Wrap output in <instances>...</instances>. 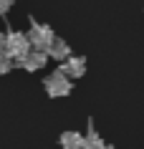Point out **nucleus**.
Segmentation results:
<instances>
[{"instance_id": "obj_1", "label": "nucleus", "mask_w": 144, "mask_h": 149, "mask_svg": "<svg viewBox=\"0 0 144 149\" xmlns=\"http://www.w3.org/2000/svg\"><path fill=\"white\" fill-rule=\"evenodd\" d=\"M5 51H8V56L15 63H20L25 56L33 51V43H31V38H28V33H23V31H8V33H5Z\"/></svg>"}, {"instance_id": "obj_2", "label": "nucleus", "mask_w": 144, "mask_h": 149, "mask_svg": "<svg viewBox=\"0 0 144 149\" xmlns=\"http://www.w3.org/2000/svg\"><path fill=\"white\" fill-rule=\"evenodd\" d=\"M43 88H46V94L51 99H63V96H68L73 91V81L61 68H56L53 73H48L46 79H43Z\"/></svg>"}, {"instance_id": "obj_3", "label": "nucleus", "mask_w": 144, "mask_h": 149, "mask_svg": "<svg viewBox=\"0 0 144 149\" xmlns=\"http://www.w3.org/2000/svg\"><path fill=\"white\" fill-rule=\"evenodd\" d=\"M28 38H31L33 48H40V51H48V46L53 43V38H56V33H53V28L46 23H40V20H35V18L31 15V28H28Z\"/></svg>"}, {"instance_id": "obj_4", "label": "nucleus", "mask_w": 144, "mask_h": 149, "mask_svg": "<svg viewBox=\"0 0 144 149\" xmlns=\"http://www.w3.org/2000/svg\"><path fill=\"white\" fill-rule=\"evenodd\" d=\"M48 58H51V56H48L46 51H40V48H33L31 53L25 56V58H23L20 63H15V66H20V68H23V71H28V73H35V71L46 68Z\"/></svg>"}, {"instance_id": "obj_5", "label": "nucleus", "mask_w": 144, "mask_h": 149, "mask_svg": "<svg viewBox=\"0 0 144 149\" xmlns=\"http://www.w3.org/2000/svg\"><path fill=\"white\" fill-rule=\"evenodd\" d=\"M58 68L63 71L66 76H71V79H83L86 76V58L83 56H68V58H63L61 61V66Z\"/></svg>"}, {"instance_id": "obj_6", "label": "nucleus", "mask_w": 144, "mask_h": 149, "mask_svg": "<svg viewBox=\"0 0 144 149\" xmlns=\"http://www.w3.org/2000/svg\"><path fill=\"white\" fill-rule=\"evenodd\" d=\"M46 53L51 56L53 61H63V58H68V56H71V46H68L63 38H58V36H56V38H53V43L48 46Z\"/></svg>"}, {"instance_id": "obj_7", "label": "nucleus", "mask_w": 144, "mask_h": 149, "mask_svg": "<svg viewBox=\"0 0 144 149\" xmlns=\"http://www.w3.org/2000/svg\"><path fill=\"white\" fill-rule=\"evenodd\" d=\"M58 144H61V149H83V134L79 132H61V136H58Z\"/></svg>"}, {"instance_id": "obj_8", "label": "nucleus", "mask_w": 144, "mask_h": 149, "mask_svg": "<svg viewBox=\"0 0 144 149\" xmlns=\"http://www.w3.org/2000/svg\"><path fill=\"white\" fill-rule=\"evenodd\" d=\"M83 149H106V141L101 139V134L94 129V121H88V129L83 134Z\"/></svg>"}, {"instance_id": "obj_9", "label": "nucleus", "mask_w": 144, "mask_h": 149, "mask_svg": "<svg viewBox=\"0 0 144 149\" xmlns=\"http://www.w3.org/2000/svg\"><path fill=\"white\" fill-rule=\"evenodd\" d=\"M15 66V61L8 56V51H0V76H5V73H10V68Z\"/></svg>"}, {"instance_id": "obj_10", "label": "nucleus", "mask_w": 144, "mask_h": 149, "mask_svg": "<svg viewBox=\"0 0 144 149\" xmlns=\"http://www.w3.org/2000/svg\"><path fill=\"white\" fill-rule=\"evenodd\" d=\"M13 5H15V0H0V15H8Z\"/></svg>"}, {"instance_id": "obj_11", "label": "nucleus", "mask_w": 144, "mask_h": 149, "mask_svg": "<svg viewBox=\"0 0 144 149\" xmlns=\"http://www.w3.org/2000/svg\"><path fill=\"white\" fill-rule=\"evenodd\" d=\"M0 51H5V33H0Z\"/></svg>"}, {"instance_id": "obj_12", "label": "nucleus", "mask_w": 144, "mask_h": 149, "mask_svg": "<svg viewBox=\"0 0 144 149\" xmlns=\"http://www.w3.org/2000/svg\"><path fill=\"white\" fill-rule=\"evenodd\" d=\"M106 149H114V147H111V144H106Z\"/></svg>"}]
</instances>
